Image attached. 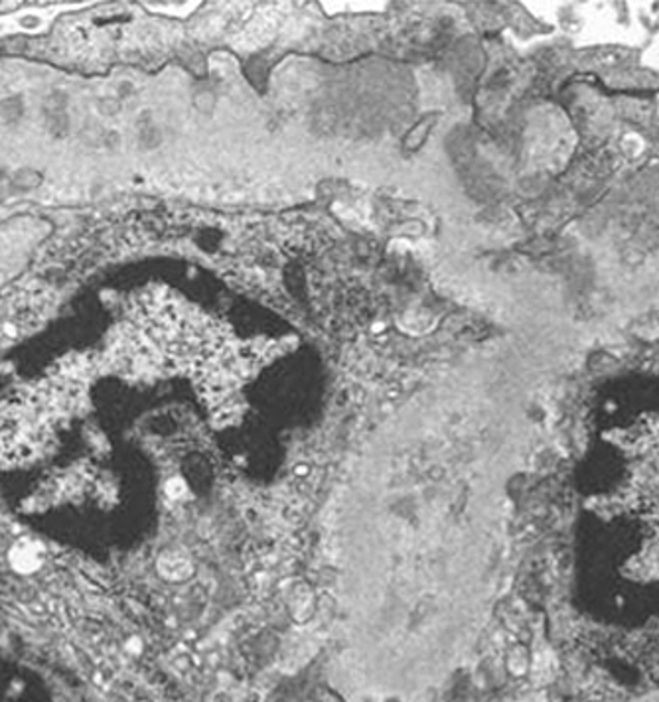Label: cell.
Wrapping results in <instances>:
<instances>
[{
	"mask_svg": "<svg viewBox=\"0 0 659 702\" xmlns=\"http://www.w3.org/2000/svg\"><path fill=\"white\" fill-rule=\"evenodd\" d=\"M158 568L170 580H184V578H188L192 574L190 562L186 559H182V557H164Z\"/></svg>",
	"mask_w": 659,
	"mask_h": 702,
	"instance_id": "cell-2",
	"label": "cell"
},
{
	"mask_svg": "<svg viewBox=\"0 0 659 702\" xmlns=\"http://www.w3.org/2000/svg\"><path fill=\"white\" fill-rule=\"evenodd\" d=\"M12 564L22 570V572H30L40 564V554L32 542H20L16 549L12 550Z\"/></svg>",
	"mask_w": 659,
	"mask_h": 702,
	"instance_id": "cell-1",
	"label": "cell"
}]
</instances>
